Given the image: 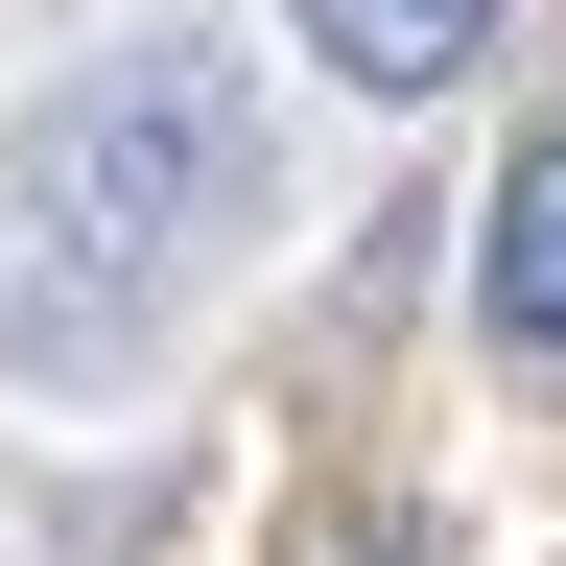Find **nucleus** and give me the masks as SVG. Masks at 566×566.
I'll use <instances>...</instances> for the list:
<instances>
[{
	"label": "nucleus",
	"instance_id": "obj_1",
	"mask_svg": "<svg viewBox=\"0 0 566 566\" xmlns=\"http://www.w3.org/2000/svg\"><path fill=\"white\" fill-rule=\"evenodd\" d=\"M0 189H48L71 237H118L142 283H166V260H212L260 212V71L237 48H95L71 95H24V166Z\"/></svg>",
	"mask_w": 566,
	"mask_h": 566
},
{
	"label": "nucleus",
	"instance_id": "obj_2",
	"mask_svg": "<svg viewBox=\"0 0 566 566\" xmlns=\"http://www.w3.org/2000/svg\"><path fill=\"white\" fill-rule=\"evenodd\" d=\"M142 331H166V283L71 237L48 189H0V378H142Z\"/></svg>",
	"mask_w": 566,
	"mask_h": 566
},
{
	"label": "nucleus",
	"instance_id": "obj_3",
	"mask_svg": "<svg viewBox=\"0 0 566 566\" xmlns=\"http://www.w3.org/2000/svg\"><path fill=\"white\" fill-rule=\"evenodd\" d=\"M472 307H495V354L520 378H566V118L495 166V212H472Z\"/></svg>",
	"mask_w": 566,
	"mask_h": 566
},
{
	"label": "nucleus",
	"instance_id": "obj_4",
	"mask_svg": "<svg viewBox=\"0 0 566 566\" xmlns=\"http://www.w3.org/2000/svg\"><path fill=\"white\" fill-rule=\"evenodd\" d=\"M283 48L354 95H449V71H495V0H283Z\"/></svg>",
	"mask_w": 566,
	"mask_h": 566
}]
</instances>
